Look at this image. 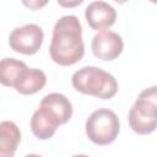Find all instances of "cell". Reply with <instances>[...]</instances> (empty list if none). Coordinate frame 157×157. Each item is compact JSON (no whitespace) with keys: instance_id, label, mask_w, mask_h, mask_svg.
<instances>
[{"instance_id":"15","label":"cell","mask_w":157,"mask_h":157,"mask_svg":"<svg viewBox=\"0 0 157 157\" xmlns=\"http://www.w3.org/2000/svg\"><path fill=\"white\" fill-rule=\"evenodd\" d=\"M82 2V0H76V1H72V2H66V1H58L59 5L61 6H66V7H72V6H76V5H80Z\"/></svg>"},{"instance_id":"16","label":"cell","mask_w":157,"mask_h":157,"mask_svg":"<svg viewBox=\"0 0 157 157\" xmlns=\"http://www.w3.org/2000/svg\"><path fill=\"white\" fill-rule=\"evenodd\" d=\"M25 157H42L40 155H37V153H29V155H26Z\"/></svg>"},{"instance_id":"8","label":"cell","mask_w":157,"mask_h":157,"mask_svg":"<svg viewBox=\"0 0 157 157\" xmlns=\"http://www.w3.org/2000/svg\"><path fill=\"white\" fill-rule=\"evenodd\" d=\"M29 125H31V130H32L33 135L37 139L48 140L55 134V131L60 124L45 110L38 108L33 113Z\"/></svg>"},{"instance_id":"11","label":"cell","mask_w":157,"mask_h":157,"mask_svg":"<svg viewBox=\"0 0 157 157\" xmlns=\"http://www.w3.org/2000/svg\"><path fill=\"white\" fill-rule=\"evenodd\" d=\"M28 69V66L17 59L5 58L0 61V82L7 87H15L21 75Z\"/></svg>"},{"instance_id":"3","label":"cell","mask_w":157,"mask_h":157,"mask_svg":"<svg viewBox=\"0 0 157 157\" xmlns=\"http://www.w3.org/2000/svg\"><path fill=\"white\" fill-rule=\"evenodd\" d=\"M87 137L96 145L105 146L112 144L120 131V121L118 115L108 109L99 108L91 113L85 124Z\"/></svg>"},{"instance_id":"6","label":"cell","mask_w":157,"mask_h":157,"mask_svg":"<svg viewBox=\"0 0 157 157\" xmlns=\"http://www.w3.org/2000/svg\"><path fill=\"white\" fill-rule=\"evenodd\" d=\"M85 17L92 29L104 31L114 25L117 11L105 1H92L85 10Z\"/></svg>"},{"instance_id":"4","label":"cell","mask_w":157,"mask_h":157,"mask_svg":"<svg viewBox=\"0 0 157 157\" xmlns=\"http://www.w3.org/2000/svg\"><path fill=\"white\" fill-rule=\"evenodd\" d=\"M43 39V29L38 25L28 23L12 29L9 37V45L13 52L32 55L40 49Z\"/></svg>"},{"instance_id":"9","label":"cell","mask_w":157,"mask_h":157,"mask_svg":"<svg viewBox=\"0 0 157 157\" xmlns=\"http://www.w3.org/2000/svg\"><path fill=\"white\" fill-rule=\"evenodd\" d=\"M21 141V131L12 121L0 123V157H13Z\"/></svg>"},{"instance_id":"10","label":"cell","mask_w":157,"mask_h":157,"mask_svg":"<svg viewBox=\"0 0 157 157\" xmlns=\"http://www.w3.org/2000/svg\"><path fill=\"white\" fill-rule=\"evenodd\" d=\"M47 83L45 74L39 69L28 67L18 78L15 85V90L21 94H34L40 91Z\"/></svg>"},{"instance_id":"2","label":"cell","mask_w":157,"mask_h":157,"mask_svg":"<svg viewBox=\"0 0 157 157\" xmlns=\"http://www.w3.org/2000/svg\"><path fill=\"white\" fill-rule=\"evenodd\" d=\"M71 83L77 92L101 99H110L118 92L114 76L96 66H83L75 71Z\"/></svg>"},{"instance_id":"7","label":"cell","mask_w":157,"mask_h":157,"mask_svg":"<svg viewBox=\"0 0 157 157\" xmlns=\"http://www.w3.org/2000/svg\"><path fill=\"white\" fill-rule=\"evenodd\" d=\"M39 108L50 114L60 125L67 123L72 115V104L69 98L56 92L44 96Z\"/></svg>"},{"instance_id":"13","label":"cell","mask_w":157,"mask_h":157,"mask_svg":"<svg viewBox=\"0 0 157 157\" xmlns=\"http://www.w3.org/2000/svg\"><path fill=\"white\" fill-rule=\"evenodd\" d=\"M139 99H142L155 108H157V86H151L148 88H145L137 97Z\"/></svg>"},{"instance_id":"1","label":"cell","mask_w":157,"mask_h":157,"mask_svg":"<svg viewBox=\"0 0 157 157\" xmlns=\"http://www.w3.org/2000/svg\"><path fill=\"white\" fill-rule=\"evenodd\" d=\"M49 54L53 61L60 66H70L82 59L85 44L82 26L77 16L66 15L55 22Z\"/></svg>"},{"instance_id":"17","label":"cell","mask_w":157,"mask_h":157,"mask_svg":"<svg viewBox=\"0 0 157 157\" xmlns=\"http://www.w3.org/2000/svg\"><path fill=\"white\" fill-rule=\"evenodd\" d=\"M71 157H90V156H87V155H74Z\"/></svg>"},{"instance_id":"5","label":"cell","mask_w":157,"mask_h":157,"mask_svg":"<svg viewBox=\"0 0 157 157\" xmlns=\"http://www.w3.org/2000/svg\"><path fill=\"white\" fill-rule=\"evenodd\" d=\"M92 53L101 60H114L117 59L124 48L123 38L113 31L104 29L96 33L91 43Z\"/></svg>"},{"instance_id":"12","label":"cell","mask_w":157,"mask_h":157,"mask_svg":"<svg viewBox=\"0 0 157 157\" xmlns=\"http://www.w3.org/2000/svg\"><path fill=\"white\" fill-rule=\"evenodd\" d=\"M128 120H129V125H130L131 130L140 135L151 134L157 129V118L145 115V114L137 112L134 108V105L129 110Z\"/></svg>"},{"instance_id":"14","label":"cell","mask_w":157,"mask_h":157,"mask_svg":"<svg viewBox=\"0 0 157 157\" xmlns=\"http://www.w3.org/2000/svg\"><path fill=\"white\" fill-rule=\"evenodd\" d=\"M23 4H25L26 6H28L29 9L37 10V9H39V7H42V6H44V5L47 4V1H29V2L23 1Z\"/></svg>"}]
</instances>
